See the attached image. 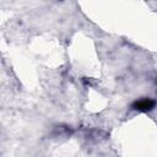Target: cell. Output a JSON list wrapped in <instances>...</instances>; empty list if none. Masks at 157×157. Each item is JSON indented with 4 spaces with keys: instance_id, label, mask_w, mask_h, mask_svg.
<instances>
[{
    "instance_id": "obj_1",
    "label": "cell",
    "mask_w": 157,
    "mask_h": 157,
    "mask_svg": "<svg viewBox=\"0 0 157 157\" xmlns=\"http://www.w3.org/2000/svg\"><path fill=\"white\" fill-rule=\"evenodd\" d=\"M156 102L153 99L150 98H144V99H139L132 104V108L136 110H141V112H150L155 108Z\"/></svg>"
}]
</instances>
